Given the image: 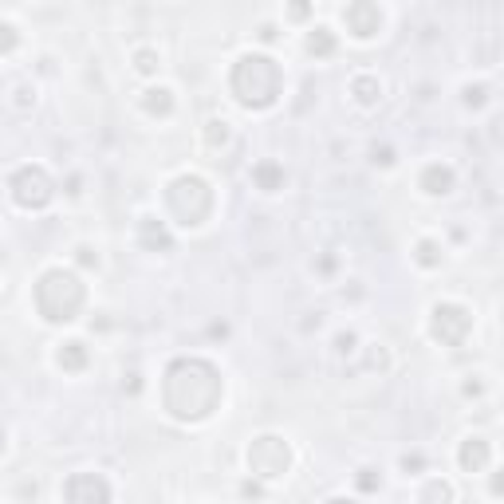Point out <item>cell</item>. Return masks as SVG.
I'll return each instance as SVG.
<instances>
[{"label": "cell", "instance_id": "obj_1", "mask_svg": "<svg viewBox=\"0 0 504 504\" xmlns=\"http://www.w3.org/2000/svg\"><path fill=\"white\" fill-rule=\"evenodd\" d=\"M189 378L193 382H186L181 363L170 367V375H166V410L181 422H201L213 414L217 398H221V378L201 359H189Z\"/></svg>", "mask_w": 504, "mask_h": 504}, {"label": "cell", "instance_id": "obj_2", "mask_svg": "<svg viewBox=\"0 0 504 504\" xmlns=\"http://www.w3.org/2000/svg\"><path fill=\"white\" fill-rule=\"evenodd\" d=\"M288 465H291V453L280 437H257L252 449H248V469H252V477L276 481V477L288 473Z\"/></svg>", "mask_w": 504, "mask_h": 504}, {"label": "cell", "instance_id": "obj_3", "mask_svg": "<svg viewBox=\"0 0 504 504\" xmlns=\"http://www.w3.org/2000/svg\"><path fill=\"white\" fill-rule=\"evenodd\" d=\"M63 496H68V500H83V496H99V500H107V496H111V485L99 481V477H83V473H79L75 481L63 485Z\"/></svg>", "mask_w": 504, "mask_h": 504}, {"label": "cell", "instance_id": "obj_4", "mask_svg": "<svg viewBox=\"0 0 504 504\" xmlns=\"http://www.w3.org/2000/svg\"><path fill=\"white\" fill-rule=\"evenodd\" d=\"M473 441L477 445H465V453H461L465 469H481V465H485V441H481V437H473Z\"/></svg>", "mask_w": 504, "mask_h": 504}]
</instances>
